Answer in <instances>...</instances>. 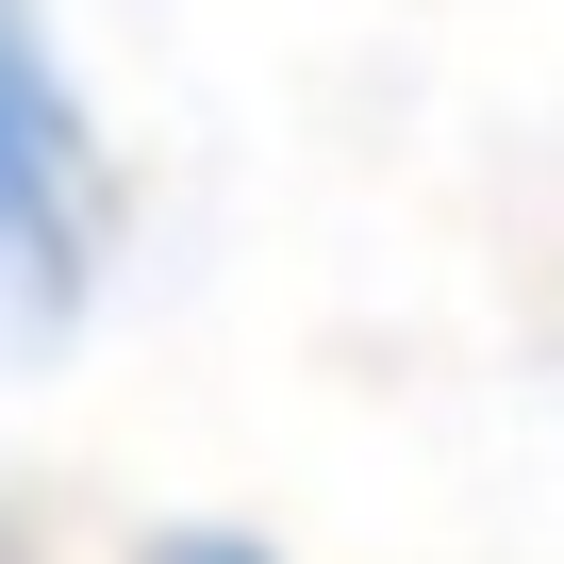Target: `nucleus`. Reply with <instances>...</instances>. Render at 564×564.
Wrapping results in <instances>:
<instances>
[{"label": "nucleus", "mask_w": 564, "mask_h": 564, "mask_svg": "<svg viewBox=\"0 0 564 564\" xmlns=\"http://www.w3.org/2000/svg\"><path fill=\"white\" fill-rule=\"evenodd\" d=\"M133 265V150L51 0H0V366H67Z\"/></svg>", "instance_id": "1"}, {"label": "nucleus", "mask_w": 564, "mask_h": 564, "mask_svg": "<svg viewBox=\"0 0 564 564\" xmlns=\"http://www.w3.org/2000/svg\"><path fill=\"white\" fill-rule=\"evenodd\" d=\"M133 564H282V547H265V531H232V514H166Z\"/></svg>", "instance_id": "2"}, {"label": "nucleus", "mask_w": 564, "mask_h": 564, "mask_svg": "<svg viewBox=\"0 0 564 564\" xmlns=\"http://www.w3.org/2000/svg\"><path fill=\"white\" fill-rule=\"evenodd\" d=\"M0 564H34V514H18V498H0Z\"/></svg>", "instance_id": "3"}]
</instances>
